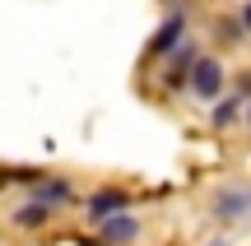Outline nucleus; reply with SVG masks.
<instances>
[{
  "label": "nucleus",
  "mask_w": 251,
  "mask_h": 246,
  "mask_svg": "<svg viewBox=\"0 0 251 246\" xmlns=\"http://www.w3.org/2000/svg\"><path fill=\"white\" fill-rule=\"evenodd\" d=\"M191 89H196V98H219V89H224V65L219 61H196Z\"/></svg>",
  "instance_id": "f257e3e1"
},
{
  "label": "nucleus",
  "mask_w": 251,
  "mask_h": 246,
  "mask_svg": "<svg viewBox=\"0 0 251 246\" xmlns=\"http://www.w3.org/2000/svg\"><path fill=\"white\" fill-rule=\"evenodd\" d=\"M135 232H140V223H135L130 214H112V219H102V242H107V246H121V242H130Z\"/></svg>",
  "instance_id": "f03ea898"
},
{
  "label": "nucleus",
  "mask_w": 251,
  "mask_h": 246,
  "mask_svg": "<svg viewBox=\"0 0 251 246\" xmlns=\"http://www.w3.org/2000/svg\"><path fill=\"white\" fill-rule=\"evenodd\" d=\"M177 37H181V14H172L168 23L158 28V37H153V42H149V51H153V56H163V51H168L172 42H177Z\"/></svg>",
  "instance_id": "7ed1b4c3"
},
{
  "label": "nucleus",
  "mask_w": 251,
  "mask_h": 246,
  "mask_svg": "<svg viewBox=\"0 0 251 246\" xmlns=\"http://www.w3.org/2000/svg\"><path fill=\"white\" fill-rule=\"evenodd\" d=\"M89 209L98 214V219H112V209H126V195H121V191H98V195L89 200Z\"/></svg>",
  "instance_id": "20e7f679"
},
{
  "label": "nucleus",
  "mask_w": 251,
  "mask_h": 246,
  "mask_svg": "<svg viewBox=\"0 0 251 246\" xmlns=\"http://www.w3.org/2000/svg\"><path fill=\"white\" fill-rule=\"evenodd\" d=\"M47 219H51V214H47V204H42V200H37V204H24V209H19V223H24V228H33V223L42 228Z\"/></svg>",
  "instance_id": "39448f33"
},
{
  "label": "nucleus",
  "mask_w": 251,
  "mask_h": 246,
  "mask_svg": "<svg viewBox=\"0 0 251 246\" xmlns=\"http://www.w3.org/2000/svg\"><path fill=\"white\" fill-rule=\"evenodd\" d=\"M214 121L224 126V121H233V102H224V107H214Z\"/></svg>",
  "instance_id": "423d86ee"
},
{
  "label": "nucleus",
  "mask_w": 251,
  "mask_h": 246,
  "mask_svg": "<svg viewBox=\"0 0 251 246\" xmlns=\"http://www.w3.org/2000/svg\"><path fill=\"white\" fill-rule=\"evenodd\" d=\"M242 28H251V0L242 5Z\"/></svg>",
  "instance_id": "0eeeda50"
},
{
  "label": "nucleus",
  "mask_w": 251,
  "mask_h": 246,
  "mask_svg": "<svg viewBox=\"0 0 251 246\" xmlns=\"http://www.w3.org/2000/svg\"><path fill=\"white\" fill-rule=\"evenodd\" d=\"M209 246H224V242H209Z\"/></svg>",
  "instance_id": "6e6552de"
}]
</instances>
